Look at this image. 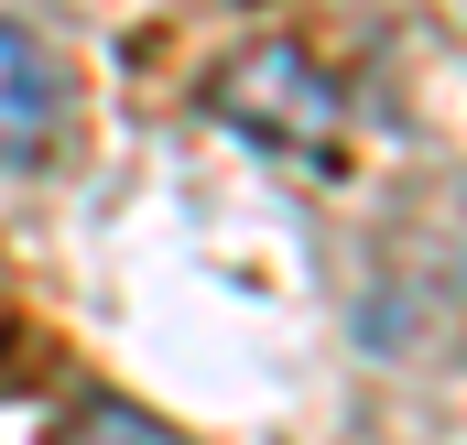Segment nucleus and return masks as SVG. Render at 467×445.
<instances>
[{
  "label": "nucleus",
  "mask_w": 467,
  "mask_h": 445,
  "mask_svg": "<svg viewBox=\"0 0 467 445\" xmlns=\"http://www.w3.org/2000/svg\"><path fill=\"white\" fill-rule=\"evenodd\" d=\"M218 109L250 141H272V152H327L337 141V77L305 44H250L229 77H218Z\"/></svg>",
  "instance_id": "f257e3e1"
},
{
  "label": "nucleus",
  "mask_w": 467,
  "mask_h": 445,
  "mask_svg": "<svg viewBox=\"0 0 467 445\" xmlns=\"http://www.w3.org/2000/svg\"><path fill=\"white\" fill-rule=\"evenodd\" d=\"M66 130V66L33 22H0V174H33Z\"/></svg>",
  "instance_id": "f03ea898"
},
{
  "label": "nucleus",
  "mask_w": 467,
  "mask_h": 445,
  "mask_svg": "<svg viewBox=\"0 0 467 445\" xmlns=\"http://www.w3.org/2000/svg\"><path fill=\"white\" fill-rule=\"evenodd\" d=\"M88 445H185V435L152 424V413H130V402H99V413H88Z\"/></svg>",
  "instance_id": "7ed1b4c3"
}]
</instances>
